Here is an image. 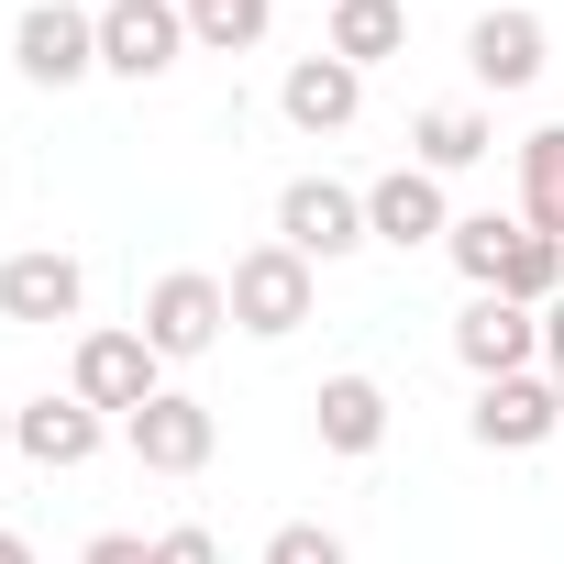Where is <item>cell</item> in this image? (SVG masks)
<instances>
[{"mask_svg":"<svg viewBox=\"0 0 564 564\" xmlns=\"http://www.w3.org/2000/svg\"><path fill=\"white\" fill-rule=\"evenodd\" d=\"M0 564H34V542H23V531H0Z\"/></svg>","mask_w":564,"mask_h":564,"instance_id":"26","label":"cell"},{"mask_svg":"<svg viewBox=\"0 0 564 564\" xmlns=\"http://www.w3.org/2000/svg\"><path fill=\"white\" fill-rule=\"evenodd\" d=\"M344 67H388L399 45H410V12L399 0H333V34H322Z\"/></svg>","mask_w":564,"mask_h":564,"instance_id":"17","label":"cell"},{"mask_svg":"<svg viewBox=\"0 0 564 564\" xmlns=\"http://www.w3.org/2000/svg\"><path fill=\"white\" fill-rule=\"evenodd\" d=\"M0 454H12V410H0Z\"/></svg>","mask_w":564,"mask_h":564,"instance_id":"27","label":"cell"},{"mask_svg":"<svg viewBox=\"0 0 564 564\" xmlns=\"http://www.w3.org/2000/svg\"><path fill=\"white\" fill-rule=\"evenodd\" d=\"M542 366H553V377H564V300H553V311H542Z\"/></svg>","mask_w":564,"mask_h":564,"instance_id":"25","label":"cell"},{"mask_svg":"<svg viewBox=\"0 0 564 564\" xmlns=\"http://www.w3.org/2000/svg\"><path fill=\"white\" fill-rule=\"evenodd\" d=\"M221 322H232V300H221V276H199V265H166L155 289H144V311H133V333H144L166 366L210 355V344H221Z\"/></svg>","mask_w":564,"mask_h":564,"instance_id":"3","label":"cell"},{"mask_svg":"<svg viewBox=\"0 0 564 564\" xmlns=\"http://www.w3.org/2000/svg\"><path fill=\"white\" fill-rule=\"evenodd\" d=\"M454 355L476 366V388H487V377H531V366H542V311L476 289V300L454 311Z\"/></svg>","mask_w":564,"mask_h":564,"instance_id":"9","label":"cell"},{"mask_svg":"<svg viewBox=\"0 0 564 564\" xmlns=\"http://www.w3.org/2000/svg\"><path fill=\"white\" fill-rule=\"evenodd\" d=\"M542 12H520V0H498V12H476L465 23V67H476V89H531L542 78Z\"/></svg>","mask_w":564,"mask_h":564,"instance_id":"13","label":"cell"},{"mask_svg":"<svg viewBox=\"0 0 564 564\" xmlns=\"http://www.w3.org/2000/svg\"><path fill=\"white\" fill-rule=\"evenodd\" d=\"M78 300H89V265H78V254H56V243L0 254V322L45 333V322H78Z\"/></svg>","mask_w":564,"mask_h":564,"instance_id":"10","label":"cell"},{"mask_svg":"<svg viewBox=\"0 0 564 564\" xmlns=\"http://www.w3.org/2000/svg\"><path fill=\"white\" fill-rule=\"evenodd\" d=\"M78 564H155V542H144V531H100Z\"/></svg>","mask_w":564,"mask_h":564,"instance_id":"24","label":"cell"},{"mask_svg":"<svg viewBox=\"0 0 564 564\" xmlns=\"http://www.w3.org/2000/svg\"><path fill=\"white\" fill-rule=\"evenodd\" d=\"M177 12H188V23H199V12H210V0H177Z\"/></svg>","mask_w":564,"mask_h":564,"instance_id":"28","label":"cell"},{"mask_svg":"<svg viewBox=\"0 0 564 564\" xmlns=\"http://www.w3.org/2000/svg\"><path fill=\"white\" fill-rule=\"evenodd\" d=\"M498 300H520V311H553V300H564V243H553V232L520 221V243H509V265H498Z\"/></svg>","mask_w":564,"mask_h":564,"instance_id":"19","label":"cell"},{"mask_svg":"<svg viewBox=\"0 0 564 564\" xmlns=\"http://www.w3.org/2000/svg\"><path fill=\"white\" fill-rule=\"evenodd\" d=\"M67 388H78L100 421H133L144 399H166V355H155L144 333H78V366H67Z\"/></svg>","mask_w":564,"mask_h":564,"instance_id":"4","label":"cell"},{"mask_svg":"<svg viewBox=\"0 0 564 564\" xmlns=\"http://www.w3.org/2000/svg\"><path fill=\"white\" fill-rule=\"evenodd\" d=\"M265 564H344V531H322V520H289V531H265Z\"/></svg>","mask_w":564,"mask_h":564,"instance_id":"22","label":"cell"},{"mask_svg":"<svg viewBox=\"0 0 564 564\" xmlns=\"http://www.w3.org/2000/svg\"><path fill=\"white\" fill-rule=\"evenodd\" d=\"M122 443H133V465H144V476H199V465L221 454V421H210V399L166 388V399H144V410L122 421Z\"/></svg>","mask_w":564,"mask_h":564,"instance_id":"7","label":"cell"},{"mask_svg":"<svg viewBox=\"0 0 564 564\" xmlns=\"http://www.w3.org/2000/svg\"><path fill=\"white\" fill-rule=\"evenodd\" d=\"M188 56V12H177V0H100V67L111 78H166Z\"/></svg>","mask_w":564,"mask_h":564,"instance_id":"8","label":"cell"},{"mask_svg":"<svg viewBox=\"0 0 564 564\" xmlns=\"http://www.w3.org/2000/svg\"><path fill=\"white\" fill-rule=\"evenodd\" d=\"M276 111H289L300 133H344V122L366 111V67H344V56L322 45V56H300L289 78H276Z\"/></svg>","mask_w":564,"mask_h":564,"instance_id":"14","label":"cell"},{"mask_svg":"<svg viewBox=\"0 0 564 564\" xmlns=\"http://www.w3.org/2000/svg\"><path fill=\"white\" fill-rule=\"evenodd\" d=\"M155 564H221V542L188 520V531H155Z\"/></svg>","mask_w":564,"mask_h":564,"instance_id":"23","label":"cell"},{"mask_svg":"<svg viewBox=\"0 0 564 564\" xmlns=\"http://www.w3.org/2000/svg\"><path fill=\"white\" fill-rule=\"evenodd\" d=\"M366 232H377V243H399V254L443 243V232H454V199H443V177H432V166H388V177L366 188Z\"/></svg>","mask_w":564,"mask_h":564,"instance_id":"12","label":"cell"},{"mask_svg":"<svg viewBox=\"0 0 564 564\" xmlns=\"http://www.w3.org/2000/svg\"><path fill=\"white\" fill-rule=\"evenodd\" d=\"M265 23H276V0H210V12L188 23V45H210V56H243V45H265Z\"/></svg>","mask_w":564,"mask_h":564,"instance_id":"21","label":"cell"},{"mask_svg":"<svg viewBox=\"0 0 564 564\" xmlns=\"http://www.w3.org/2000/svg\"><path fill=\"white\" fill-rule=\"evenodd\" d=\"M221 300H232V333L289 344V333L311 322V300H322V265H311V254H289V243H254V254H232Z\"/></svg>","mask_w":564,"mask_h":564,"instance_id":"1","label":"cell"},{"mask_svg":"<svg viewBox=\"0 0 564 564\" xmlns=\"http://www.w3.org/2000/svg\"><path fill=\"white\" fill-rule=\"evenodd\" d=\"M276 243L311 254V265L366 254V243H377V232H366V188H344V177H289V188H276Z\"/></svg>","mask_w":564,"mask_h":564,"instance_id":"2","label":"cell"},{"mask_svg":"<svg viewBox=\"0 0 564 564\" xmlns=\"http://www.w3.org/2000/svg\"><path fill=\"white\" fill-rule=\"evenodd\" d=\"M553 388H564V377H553Z\"/></svg>","mask_w":564,"mask_h":564,"instance_id":"29","label":"cell"},{"mask_svg":"<svg viewBox=\"0 0 564 564\" xmlns=\"http://www.w3.org/2000/svg\"><path fill=\"white\" fill-rule=\"evenodd\" d=\"M509 243H520V210H454V232H443V254H454V265L476 276V289H498Z\"/></svg>","mask_w":564,"mask_h":564,"instance_id":"20","label":"cell"},{"mask_svg":"<svg viewBox=\"0 0 564 564\" xmlns=\"http://www.w3.org/2000/svg\"><path fill=\"white\" fill-rule=\"evenodd\" d=\"M487 144H498V133H487V111H476V100H432V111L410 122V166H432V177H465Z\"/></svg>","mask_w":564,"mask_h":564,"instance_id":"16","label":"cell"},{"mask_svg":"<svg viewBox=\"0 0 564 564\" xmlns=\"http://www.w3.org/2000/svg\"><path fill=\"white\" fill-rule=\"evenodd\" d=\"M100 443H111V421H100V410H89L78 388H67V399L45 388L34 410H12V454H23V465H45V476H78V465H89Z\"/></svg>","mask_w":564,"mask_h":564,"instance_id":"11","label":"cell"},{"mask_svg":"<svg viewBox=\"0 0 564 564\" xmlns=\"http://www.w3.org/2000/svg\"><path fill=\"white\" fill-rule=\"evenodd\" d=\"M520 221L564 243V122H542V133L520 144Z\"/></svg>","mask_w":564,"mask_h":564,"instance_id":"18","label":"cell"},{"mask_svg":"<svg viewBox=\"0 0 564 564\" xmlns=\"http://www.w3.org/2000/svg\"><path fill=\"white\" fill-rule=\"evenodd\" d=\"M465 432L487 443V454H542L553 432H564V388L531 366V377H487L476 388V410H465Z\"/></svg>","mask_w":564,"mask_h":564,"instance_id":"6","label":"cell"},{"mask_svg":"<svg viewBox=\"0 0 564 564\" xmlns=\"http://www.w3.org/2000/svg\"><path fill=\"white\" fill-rule=\"evenodd\" d=\"M12 67L34 89H78L100 67V12H78V0H34V12L12 23Z\"/></svg>","mask_w":564,"mask_h":564,"instance_id":"5","label":"cell"},{"mask_svg":"<svg viewBox=\"0 0 564 564\" xmlns=\"http://www.w3.org/2000/svg\"><path fill=\"white\" fill-rule=\"evenodd\" d=\"M311 432H322V454H344V465H366L377 443H388V388L377 377H322V399H311Z\"/></svg>","mask_w":564,"mask_h":564,"instance_id":"15","label":"cell"}]
</instances>
